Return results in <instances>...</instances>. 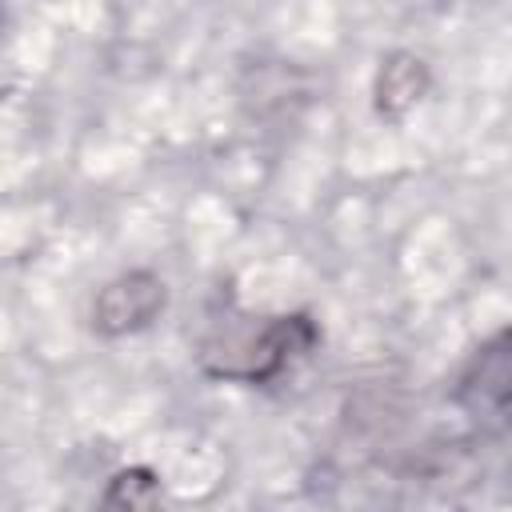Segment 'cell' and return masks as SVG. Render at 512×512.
I'll return each instance as SVG.
<instances>
[{
    "mask_svg": "<svg viewBox=\"0 0 512 512\" xmlns=\"http://www.w3.org/2000/svg\"><path fill=\"white\" fill-rule=\"evenodd\" d=\"M316 344H320V324L308 312H276V316L236 312L208 328L196 364L208 380L256 388L280 380L296 360L312 356Z\"/></svg>",
    "mask_w": 512,
    "mask_h": 512,
    "instance_id": "1",
    "label": "cell"
},
{
    "mask_svg": "<svg viewBox=\"0 0 512 512\" xmlns=\"http://www.w3.org/2000/svg\"><path fill=\"white\" fill-rule=\"evenodd\" d=\"M164 308H168L164 276L152 268H128L96 292L88 324L100 340H120V336H136V332L152 328L164 316Z\"/></svg>",
    "mask_w": 512,
    "mask_h": 512,
    "instance_id": "2",
    "label": "cell"
},
{
    "mask_svg": "<svg viewBox=\"0 0 512 512\" xmlns=\"http://www.w3.org/2000/svg\"><path fill=\"white\" fill-rule=\"evenodd\" d=\"M452 400L468 416H504L512 412V324L492 332L460 368Z\"/></svg>",
    "mask_w": 512,
    "mask_h": 512,
    "instance_id": "3",
    "label": "cell"
},
{
    "mask_svg": "<svg viewBox=\"0 0 512 512\" xmlns=\"http://www.w3.org/2000/svg\"><path fill=\"white\" fill-rule=\"evenodd\" d=\"M432 92V68L412 48H392L380 56L372 76V112L380 120H404Z\"/></svg>",
    "mask_w": 512,
    "mask_h": 512,
    "instance_id": "4",
    "label": "cell"
},
{
    "mask_svg": "<svg viewBox=\"0 0 512 512\" xmlns=\"http://www.w3.org/2000/svg\"><path fill=\"white\" fill-rule=\"evenodd\" d=\"M160 500H164V484H160L156 468H148V464L116 468L108 476V488L100 492V508H128V512L156 508Z\"/></svg>",
    "mask_w": 512,
    "mask_h": 512,
    "instance_id": "5",
    "label": "cell"
}]
</instances>
